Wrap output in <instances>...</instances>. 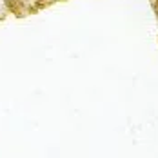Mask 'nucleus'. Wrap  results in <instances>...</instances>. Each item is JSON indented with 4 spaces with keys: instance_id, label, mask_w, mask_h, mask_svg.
I'll list each match as a JSON object with an SVG mask.
<instances>
[{
    "instance_id": "f257e3e1",
    "label": "nucleus",
    "mask_w": 158,
    "mask_h": 158,
    "mask_svg": "<svg viewBox=\"0 0 158 158\" xmlns=\"http://www.w3.org/2000/svg\"><path fill=\"white\" fill-rule=\"evenodd\" d=\"M6 2H9V0H6Z\"/></svg>"
}]
</instances>
